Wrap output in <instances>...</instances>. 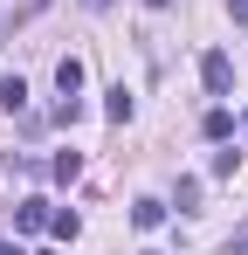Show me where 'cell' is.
<instances>
[{
	"instance_id": "cell-13",
	"label": "cell",
	"mask_w": 248,
	"mask_h": 255,
	"mask_svg": "<svg viewBox=\"0 0 248 255\" xmlns=\"http://www.w3.org/2000/svg\"><path fill=\"white\" fill-rule=\"evenodd\" d=\"M145 7H172V0H145Z\"/></svg>"
},
{
	"instance_id": "cell-6",
	"label": "cell",
	"mask_w": 248,
	"mask_h": 255,
	"mask_svg": "<svg viewBox=\"0 0 248 255\" xmlns=\"http://www.w3.org/2000/svg\"><path fill=\"white\" fill-rule=\"evenodd\" d=\"M41 221H48V207H41V200H21V207H14V228H21V235H35Z\"/></svg>"
},
{
	"instance_id": "cell-3",
	"label": "cell",
	"mask_w": 248,
	"mask_h": 255,
	"mask_svg": "<svg viewBox=\"0 0 248 255\" xmlns=\"http://www.w3.org/2000/svg\"><path fill=\"white\" fill-rule=\"evenodd\" d=\"M207 138H214V145H228V131H235V111H228V104H214V111H207Z\"/></svg>"
},
{
	"instance_id": "cell-4",
	"label": "cell",
	"mask_w": 248,
	"mask_h": 255,
	"mask_svg": "<svg viewBox=\"0 0 248 255\" xmlns=\"http://www.w3.org/2000/svg\"><path fill=\"white\" fill-rule=\"evenodd\" d=\"M131 111H138V104H131V90H111V97H104V118H111V125H131Z\"/></svg>"
},
{
	"instance_id": "cell-1",
	"label": "cell",
	"mask_w": 248,
	"mask_h": 255,
	"mask_svg": "<svg viewBox=\"0 0 248 255\" xmlns=\"http://www.w3.org/2000/svg\"><path fill=\"white\" fill-rule=\"evenodd\" d=\"M200 83L214 90V97H228V90H235V62H228L221 48H207V55H200Z\"/></svg>"
},
{
	"instance_id": "cell-9",
	"label": "cell",
	"mask_w": 248,
	"mask_h": 255,
	"mask_svg": "<svg viewBox=\"0 0 248 255\" xmlns=\"http://www.w3.org/2000/svg\"><path fill=\"white\" fill-rule=\"evenodd\" d=\"M131 221H138V228H159L165 207H159V200H138V207H131Z\"/></svg>"
},
{
	"instance_id": "cell-8",
	"label": "cell",
	"mask_w": 248,
	"mask_h": 255,
	"mask_svg": "<svg viewBox=\"0 0 248 255\" xmlns=\"http://www.w3.org/2000/svg\"><path fill=\"white\" fill-rule=\"evenodd\" d=\"M28 104V83L21 76H0V111H21Z\"/></svg>"
},
{
	"instance_id": "cell-14",
	"label": "cell",
	"mask_w": 248,
	"mask_h": 255,
	"mask_svg": "<svg viewBox=\"0 0 248 255\" xmlns=\"http://www.w3.org/2000/svg\"><path fill=\"white\" fill-rule=\"evenodd\" d=\"M0 35H7V28H0Z\"/></svg>"
},
{
	"instance_id": "cell-12",
	"label": "cell",
	"mask_w": 248,
	"mask_h": 255,
	"mask_svg": "<svg viewBox=\"0 0 248 255\" xmlns=\"http://www.w3.org/2000/svg\"><path fill=\"white\" fill-rule=\"evenodd\" d=\"M0 255H21V242H0Z\"/></svg>"
},
{
	"instance_id": "cell-7",
	"label": "cell",
	"mask_w": 248,
	"mask_h": 255,
	"mask_svg": "<svg viewBox=\"0 0 248 255\" xmlns=\"http://www.w3.org/2000/svg\"><path fill=\"white\" fill-rule=\"evenodd\" d=\"M48 228H55V242H76V235H83V221H76L69 207H55V214H48Z\"/></svg>"
},
{
	"instance_id": "cell-10",
	"label": "cell",
	"mask_w": 248,
	"mask_h": 255,
	"mask_svg": "<svg viewBox=\"0 0 248 255\" xmlns=\"http://www.w3.org/2000/svg\"><path fill=\"white\" fill-rule=\"evenodd\" d=\"M228 255H248V228H242V235H235V242H228Z\"/></svg>"
},
{
	"instance_id": "cell-2",
	"label": "cell",
	"mask_w": 248,
	"mask_h": 255,
	"mask_svg": "<svg viewBox=\"0 0 248 255\" xmlns=\"http://www.w3.org/2000/svg\"><path fill=\"white\" fill-rule=\"evenodd\" d=\"M83 76H90V69H83L76 55H62V62H55V90H62V97H76V90H83Z\"/></svg>"
},
{
	"instance_id": "cell-5",
	"label": "cell",
	"mask_w": 248,
	"mask_h": 255,
	"mask_svg": "<svg viewBox=\"0 0 248 255\" xmlns=\"http://www.w3.org/2000/svg\"><path fill=\"white\" fill-rule=\"evenodd\" d=\"M48 172H55L62 186H76V179H83V159H76V152H55V159H48Z\"/></svg>"
},
{
	"instance_id": "cell-11",
	"label": "cell",
	"mask_w": 248,
	"mask_h": 255,
	"mask_svg": "<svg viewBox=\"0 0 248 255\" xmlns=\"http://www.w3.org/2000/svg\"><path fill=\"white\" fill-rule=\"evenodd\" d=\"M228 14H235V21H248V0H228Z\"/></svg>"
}]
</instances>
